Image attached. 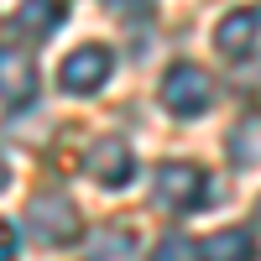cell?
<instances>
[{"mask_svg":"<svg viewBox=\"0 0 261 261\" xmlns=\"http://www.w3.org/2000/svg\"><path fill=\"white\" fill-rule=\"evenodd\" d=\"M162 105L178 120H199L209 105H214V79L204 68H193V63H178V68L162 79Z\"/></svg>","mask_w":261,"mask_h":261,"instance_id":"cell-1","label":"cell"},{"mask_svg":"<svg viewBox=\"0 0 261 261\" xmlns=\"http://www.w3.org/2000/svg\"><path fill=\"white\" fill-rule=\"evenodd\" d=\"M27 225H32V235L42 246H68V241H79V209H73V199H63V193L53 188V193H37V199L27 204Z\"/></svg>","mask_w":261,"mask_h":261,"instance_id":"cell-2","label":"cell"},{"mask_svg":"<svg viewBox=\"0 0 261 261\" xmlns=\"http://www.w3.org/2000/svg\"><path fill=\"white\" fill-rule=\"evenodd\" d=\"M151 193H157V204L172 209V214H188V209H199L204 204V167H193V162H162L157 167V178H151Z\"/></svg>","mask_w":261,"mask_h":261,"instance_id":"cell-3","label":"cell"},{"mask_svg":"<svg viewBox=\"0 0 261 261\" xmlns=\"http://www.w3.org/2000/svg\"><path fill=\"white\" fill-rule=\"evenodd\" d=\"M110 73H115V53L89 42V47H79V53L63 58L58 84H63L68 94H94V89H105V84H110Z\"/></svg>","mask_w":261,"mask_h":261,"instance_id":"cell-4","label":"cell"},{"mask_svg":"<svg viewBox=\"0 0 261 261\" xmlns=\"http://www.w3.org/2000/svg\"><path fill=\"white\" fill-rule=\"evenodd\" d=\"M84 162H89V172H94L105 188H125V183H130V172H136V157H130V146H125V141H115V136L94 141Z\"/></svg>","mask_w":261,"mask_h":261,"instance_id":"cell-5","label":"cell"},{"mask_svg":"<svg viewBox=\"0 0 261 261\" xmlns=\"http://www.w3.org/2000/svg\"><path fill=\"white\" fill-rule=\"evenodd\" d=\"M261 37V11H230L220 27H214V42H220V53L230 58H246Z\"/></svg>","mask_w":261,"mask_h":261,"instance_id":"cell-6","label":"cell"},{"mask_svg":"<svg viewBox=\"0 0 261 261\" xmlns=\"http://www.w3.org/2000/svg\"><path fill=\"white\" fill-rule=\"evenodd\" d=\"M63 21H68V6H63V0H21V11H16V27L27 37H53Z\"/></svg>","mask_w":261,"mask_h":261,"instance_id":"cell-7","label":"cell"},{"mask_svg":"<svg viewBox=\"0 0 261 261\" xmlns=\"http://www.w3.org/2000/svg\"><path fill=\"white\" fill-rule=\"evenodd\" d=\"M199 261H256V241L251 230H214L199 246Z\"/></svg>","mask_w":261,"mask_h":261,"instance_id":"cell-8","label":"cell"},{"mask_svg":"<svg viewBox=\"0 0 261 261\" xmlns=\"http://www.w3.org/2000/svg\"><path fill=\"white\" fill-rule=\"evenodd\" d=\"M225 146H230V162H235V167H256V162H261V115H246L241 125L230 130Z\"/></svg>","mask_w":261,"mask_h":261,"instance_id":"cell-9","label":"cell"},{"mask_svg":"<svg viewBox=\"0 0 261 261\" xmlns=\"http://www.w3.org/2000/svg\"><path fill=\"white\" fill-rule=\"evenodd\" d=\"M6 105H11V115L32 105V68L27 63L16 68V53H6Z\"/></svg>","mask_w":261,"mask_h":261,"instance_id":"cell-10","label":"cell"},{"mask_svg":"<svg viewBox=\"0 0 261 261\" xmlns=\"http://www.w3.org/2000/svg\"><path fill=\"white\" fill-rule=\"evenodd\" d=\"M151 261H199V251L188 246V235H162L157 251H151Z\"/></svg>","mask_w":261,"mask_h":261,"instance_id":"cell-11","label":"cell"},{"mask_svg":"<svg viewBox=\"0 0 261 261\" xmlns=\"http://www.w3.org/2000/svg\"><path fill=\"white\" fill-rule=\"evenodd\" d=\"M89 261H136V246L125 241V235H105V241L94 246V256Z\"/></svg>","mask_w":261,"mask_h":261,"instance_id":"cell-12","label":"cell"},{"mask_svg":"<svg viewBox=\"0 0 261 261\" xmlns=\"http://www.w3.org/2000/svg\"><path fill=\"white\" fill-rule=\"evenodd\" d=\"M99 6H110L115 16H136V11H146V0H99Z\"/></svg>","mask_w":261,"mask_h":261,"instance_id":"cell-13","label":"cell"},{"mask_svg":"<svg viewBox=\"0 0 261 261\" xmlns=\"http://www.w3.org/2000/svg\"><path fill=\"white\" fill-rule=\"evenodd\" d=\"M256 220H261V199H256Z\"/></svg>","mask_w":261,"mask_h":261,"instance_id":"cell-14","label":"cell"}]
</instances>
